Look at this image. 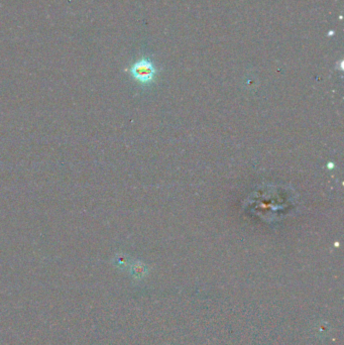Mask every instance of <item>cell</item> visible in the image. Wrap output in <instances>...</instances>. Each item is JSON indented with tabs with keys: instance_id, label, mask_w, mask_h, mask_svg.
Returning a JSON list of instances; mask_svg holds the SVG:
<instances>
[{
	"instance_id": "6da1fadb",
	"label": "cell",
	"mask_w": 344,
	"mask_h": 345,
	"mask_svg": "<svg viewBox=\"0 0 344 345\" xmlns=\"http://www.w3.org/2000/svg\"><path fill=\"white\" fill-rule=\"evenodd\" d=\"M130 74L139 83L148 84L152 82L156 71L153 64L149 60L140 59L131 66Z\"/></svg>"
},
{
	"instance_id": "7a4b0ae2",
	"label": "cell",
	"mask_w": 344,
	"mask_h": 345,
	"mask_svg": "<svg viewBox=\"0 0 344 345\" xmlns=\"http://www.w3.org/2000/svg\"><path fill=\"white\" fill-rule=\"evenodd\" d=\"M147 269L145 267L144 264H142L141 262H135L131 265V268H130V272L132 274V276L134 278H141L145 275Z\"/></svg>"
},
{
	"instance_id": "3957f363",
	"label": "cell",
	"mask_w": 344,
	"mask_h": 345,
	"mask_svg": "<svg viewBox=\"0 0 344 345\" xmlns=\"http://www.w3.org/2000/svg\"><path fill=\"white\" fill-rule=\"evenodd\" d=\"M114 262H115V264H116L117 267H119V268H124V267H126L127 264H128V259H127V257H125V256H123V255H118V256H116Z\"/></svg>"
}]
</instances>
